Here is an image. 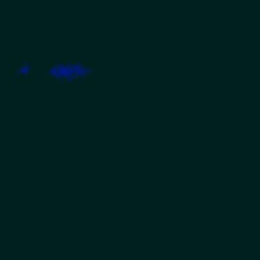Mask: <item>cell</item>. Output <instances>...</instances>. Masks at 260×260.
Segmentation results:
<instances>
[{
    "label": "cell",
    "instance_id": "1",
    "mask_svg": "<svg viewBox=\"0 0 260 260\" xmlns=\"http://www.w3.org/2000/svg\"><path fill=\"white\" fill-rule=\"evenodd\" d=\"M0 213H9V202H0Z\"/></svg>",
    "mask_w": 260,
    "mask_h": 260
}]
</instances>
